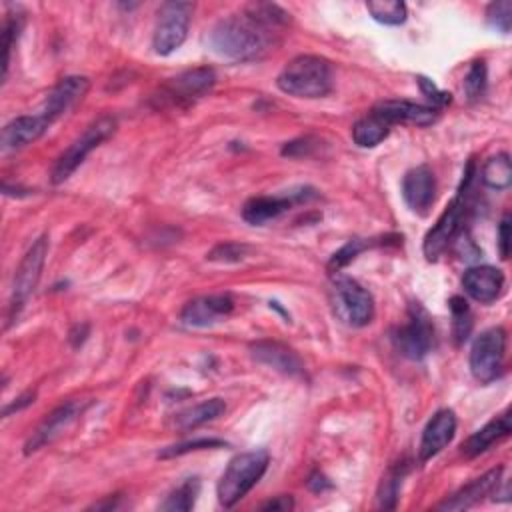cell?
Listing matches in <instances>:
<instances>
[{
  "mask_svg": "<svg viewBox=\"0 0 512 512\" xmlns=\"http://www.w3.org/2000/svg\"><path fill=\"white\" fill-rule=\"evenodd\" d=\"M198 494H200L198 478H188L184 484H180L176 490L170 492V496L164 500L160 508L170 512H188L194 508Z\"/></svg>",
  "mask_w": 512,
  "mask_h": 512,
  "instance_id": "83f0119b",
  "label": "cell"
},
{
  "mask_svg": "<svg viewBox=\"0 0 512 512\" xmlns=\"http://www.w3.org/2000/svg\"><path fill=\"white\" fill-rule=\"evenodd\" d=\"M216 84V74L208 66L184 70L182 74L170 78L158 92L156 100L160 106H188L208 94Z\"/></svg>",
  "mask_w": 512,
  "mask_h": 512,
  "instance_id": "9c48e42d",
  "label": "cell"
},
{
  "mask_svg": "<svg viewBox=\"0 0 512 512\" xmlns=\"http://www.w3.org/2000/svg\"><path fill=\"white\" fill-rule=\"evenodd\" d=\"M418 82H420V88H422V92L432 100V104L434 106H444V104H448L450 102V94H446V92H442V90H438L434 84H432V80H428V78H418Z\"/></svg>",
  "mask_w": 512,
  "mask_h": 512,
  "instance_id": "d590c367",
  "label": "cell"
},
{
  "mask_svg": "<svg viewBox=\"0 0 512 512\" xmlns=\"http://www.w3.org/2000/svg\"><path fill=\"white\" fill-rule=\"evenodd\" d=\"M436 192V180L428 166H416L410 168L402 178V196L404 202L410 206V210L418 214H426L428 208L434 202Z\"/></svg>",
  "mask_w": 512,
  "mask_h": 512,
  "instance_id": "ac0fdd59",
  "label": "cell"
},
{
  "mask_svg": "<svg viewBox=\"0 0 512 512\" xmlns=\"http://www.w3.org/2000/svg\"><path fill=\"white\" fill-rule=\"evenodd\" d=\"M268 460L270 458L266 450H250V452L236 454L228 462L226 470L218 480V486H216L218 502L224 508H232L238 500H242L264 476L268 468Z\"/></svg>",
  "mask_w": 512,
  "mask_h": 512,
  "instance_id": "3957f363",
  "label": "cell"
},
{
  "mask_svg": "<svg viewBox=\"0 0 512 512\" xmlns=\"http://www.w3.org/2000/svg\"><path fill=\"white\" fill-rule=\"evenodd\" d=\"M250 354L260 364L284 374V376H304V364L300 356L286 344L276 340H260L250 346Z\"/></svg>",
  "mask_w": 512,
  "mask_h": 512,
  "instance_id": "9a60e30c",
  "label": "cell"
},
{
  "mask_svg": "<svg viewBox=\"0 0 512 512\" xmlns=\"http://www.w3.org/2000/svg\"><path fill=\"white\" fill-rule=\"evenodd\" d=\"M192 2H164L158 8V20L152 34V48L160 56H168L182 46L192 20Z\"/></svg>",
  "mask_w": 512,
  "mask_h": 512,
  "instance_id": "8992f818",
  "label": "cell"
},
{
  "mask_svg": "<svg viewBox=\"0 0 512 512\" xmlns=\"http://www.w3.org/2000/svg\"><path fill=\"white\" fill-rule=\"evenodd\" d=\"M50 122L42 116V114H34V116H18L14 120H10L4 128H2V150H18L24 148L32 142H36L46 130H48Z\"/></svg>",
  "mask_w": 512,
  "mask_h": 512,
  "instance_id": "7402d4cb",
  "label": "cell"
},
{
  "mask_svg": "<svg viewBox=\"0 0 512 512\" xmlns=\"http://www.w3.org/2000/svg\"><path fill=\"white\" fill-rule=\"evenodd\" d=\"M278 88L294 98H322L332 90V66L326 58L300 54L292 58L276 78Z\"/></svg>",
  "mask_w": 512,
  "mask_h": 512,
  "instance_id": "7a4b0ae2",
  "label": "cell"
},
{
  "mask_svg": "<svg viewBox=\"0 0 512 512\" xmlns=\"http://www.w3.org/2000/svg\"><path fill=\"white\" fill-rule=\"evenodd\" d=\"M486 20L494 30L508 34L510 26H512V2H508V0L492 2L486 10Z\"/></svg>",
  "mask_w": 512,
  "mask_h": 512,
  "instance_id": "4dcf8cb0",
  "label": "cell"
},
{
  "mask_svg": "<svg viewBox=\"0 0 512 512\" xmlns=\"http://www.w3.org/2000/svg\"><path fill=\"white\" fill-rule=\"evenodd\" d=\"M498 246H500V256L506 260L510 254V216L508 214L502 218L498 228Z\"/></svg>",
  "mask_w": 512,
  "mask_h": 512,
  "instance_id": "8d00e7d4",
  "label": "cell"
},
{
  "mask_svg": "<svg viewBox=\"0 0 512 512\" xmlns=\"http://www.w3.org/2000/svg\"><path fill=\"white\" fill-rule=\"evenodd\" d=\"M366 10L376 22L386 26H398L408 16L406 4L400 0H372L366 2Z\"/></svg>",
  "mask_w": 512,
  "mask_h": 512,
  "instance_id": "4316f807",
  "label": "cell"
},
{
  "mask_svg": "<svg viewBox=\"0 0 512 512\" xmlns=\"http://www.w3.org/2000/svg\"><path fill=\"white\" fill-rule=\"evenodd\" d=\"M234 310V300L228 294H212V296H200L190 300L182 312L180 320L186 326L194 328H206L212 326L224 318H228Z\"/></svg>",
  "mask_w": 512,
  "mask_h": 512,
  "instance_id": "7c38bea8",
  "label": "cell"
},
{
  "mask_svg": "<svg viewBox=\"0 0 512 512\" xmlns=\"http://www.w3.org/2000/svg\"><path fill=\"white\" fill-rule=\"evenodd\" d=\"M88 88H90V82L84 76H66V78H62L52 88V92L46 96L40 114L50 124H54L62 114H66L76 102H80L84 98Z\"/></svg>",
  "mask_w": 512,
  "mask_h": 512,
  "instance_id": "5bb4252c",
  "label": "cell"
},
{
  "mask_svg": "<svg viewBox=\"0 0 512 512\" xmlns=\"http://www.w3.org/2000/svg\"><path fill=\"white\" fill-rule=\"evenodd\" d=\"M456 434V414L450 408L438 410L422 430L420 440V462L430 460L442 448H446Z\"/></svg>",
  "mask_w": 512,
  "mask_h": 512,
  "instance_id": "d6986e66",
  "label": "cell"
},
{
  "mask_svg": "<svg viewBox=\"0 0 512 512\" xmlns=\"http://www.w3.org/2000/svg\"><path fill=\"white\" fill-rule=\"evenodd\" d=\"M292 506H294V502H292V498H290V496H276L274 500H270V502L262 504V508H264V510H282V512L290 510Z\"/></svg>",
  "mask_w": 512,
  "mask_h": 512,
  "instance_id": "f35d334b",
  "label": "cell"
},
{
  "mask_svg": "<svg viewBox=\"0 0 512 512\" xmlns=\"http://www.w3.org/2000/svg\"><path fill=\"white\" fill-rule=\"evenodd\" d=\"M404 474H406V464L404 462L392 466L384 474V478L380 482V488H378V506L380 508H394L396 506Z\"/></svg>",
  "mask_w": 512,
  "mask_h": 512,
  "instance_id": "f1b7e54d",
  "label": "cell"
},
{
  "mask_svg": "<svg viewBox=\"0 0 512 512\" xmlns=\"http://www.w3.org/2000/svg\"><path fill=\"white\" fill-rule=\"evenodd\" d=\"M308 196H312V194H308L306 190L290 192V194H282V196H256L244 204L242 218L252 226H262V224L278 218L286 210H290L292 204L306 200Z\"/></svg>",
  "mask_w": 512,
  "mask_h": 512,
  "instance_id": "2e32d148",
  "label": "cell"
},
{
  "mask_svg": "<svg viewBox=\"0 0 512 512\" xmlns=\"http://www.w3.org/2000/svg\"><path fill=\"white\" fill-rule=\"evenodd\" d=\"M224 442L222 440H216V438H196L192 442H180V444H172V446H166L158 452V458H174V456H182L186 452H192V450H204V448H218L222 446Z\"/></svg>",
  "mask_w": 512,
  "mask_h": 512,
  "instance_id": "d6a6232c",
  "label": "cell"
},
{
  "mask_svg": "<svg viewBox=\"0 0 512 512\" xmlns=\"http://www.w3.org/2000/svg\"><path fill=\"white\" fill-rule=\"evenodd\" d=\"M462 288L472 300L490 304L498 300L504 290V274L494 266H472L462 276Z\"/></svg>",
  "mask_w": 512,
  "mask_h": 512,
  "instance_id": "e0dca14e",
  "label": "cell"
},
{
  "mask_svg": "<svg viewBox=\"0 0 512 512\" xmlns=\"http://www.w3.org/2000/svg\"><path fill=\"white\" fill-rule=\"evenodd\" d=\"M482 182L492 188V190H504L510 186L512 182V164H510V156L506 152L496 154L492 158H488L482 166L480 172Z\"/></svg>",
  "mask_w": 512,
  "mask_h": 512,
  "instance_id": "484cf974",
  "label": "cell"
},
{
  "mask_svg": "<svg viewBox=\"0 0 512 512\" xmlns=\"http://www.w3.org/2000/svg\"><path fill=\"white\" fill-rule=\"evenodd\" d=\"M472 180V162L466 170V178L462 182L460 192L456 198L448 204V208L442 212L438 222L432 226V230L424 238V256L428 260H436L464 230V220H466V210H468V188Z\"/></svg>",
  "mask_w": 512,
  "mask_h": 512,
  "instance_id": "277c9868",
  "label": "cell"
},
{
  "mask_svg": "<svg viewBox=\"0 0 512 512\" xmlns=\"http://www.w3.org/2000/svg\"><path fill=\"white\" fill-rule=\"evenodd\" d=\"M18 30H20V18H8L6 24H4V34H2V40H4V74L2 78L8 76V66H10V52L14 48V42L18 38Z\"/></svg>",
  "mask_w": 512,
  "mask_h": 512,
  "instance_id": "e575fe53",
  "label": "cell"
},
{
  "mask_svg": "<svg viewBox=\"0 0 512 512\" xmlns=\"http://www.w3.org/2000/svg\"><path fill=\"white\" fill-rule=\"evenodd\" d=\"M82 410H84V402H78V400L66 402V404L58 406L56 410H52L42 420V424L32 432V436L28 438V442L24 446V452L32 454V452L40 450L42 446L50 444L54 438H58L82 414Z\"/></svg>",
  "mask_w": 512,
  "mask_h": 512,
  "instance_id": "4fadbf2b",
  "label": "cell"
},
{
  "mask_svg": "<svg viewBox=\"0 0 512 512\" xmlns=\"http://www.w3.org/2000/svg\"><path fill=\"white\" fill-rule=\"evenodd\" d=\"M502 470H504L502 466L492 468L486 474H482L480 478L468 482L458 492H454L450 498H446L442 504H438V510H466V508L478 504L484 496L492 494L498 488Z\"/></svg>",
  "mask_w": 512,
  "mask_h": 512,
  "instance_id": "44dd1931",
  "label": "cell"
},
{
  "mask_svg": "<svg viewBox=\"0 0 512 512\" xmlns=\"http://www.w3.org/2000/svg\"><path fill=\"white\" fill-rule=\"evenodd\" d=\"M244 252H246V246L234 244V242H224V244H218L208 254V260H214V262H238V260L244 258Z\"/></svg>",
  "mask_w": 512,
  "mask_h": 512,
  "instance_id": "836d02e7",
  "label": "cell"
},
{
  "mask_svg": "<svg viewBox=\"0 0 512 512\" xmlns=\"http://www.w3.org/2000/svg\"><path fill=\"white\" fill-rule=\"evenodd\" d=\"M32 402H34V392H26V394L18 396L12 404H8L2 414H4V416H10L12 412H18V410H22L24 406H28V404H32Z\"/></svg>",
  "mask_w": 512,
  "mask_h": 512,
  "instance_id": "74e56055",
  "label": "cell"
},
{
  "mask_svg": "<svg viewBox=\"0 0 512 512\" xmlns=\"http://www.w3.org/2000/svg\"><path fill=\"white\" fill-rule=\"evenodd\" d=\"M224 410H226V402L222 398H208L182 410L174 418V424L178 430H194L206 422L216 420L218 416L224 414Z\"/></svg>",
  "mask_w": 512,
  "mask_h": 512,
  "instance_id": "cb8c5ba5",
  "label": "cell"
},
{
  "mask_svg": "<svg viewBox=\"0 0 512 512\" xmlns=\"http://www.w3.org/2000/svg\"><path fill=\"white\" fill-rule=\"evenodd\" d=\"M116 130V120L112 116H100L92 124L86 126V130L58 156L54 168H52V182L60 184L72 176V172L86 160V156L100 146L106 138L112 136Z\"/></svg>",
  "mask_w": 512,
  "mask_h": 512,
  "instance_id": "5b68a950",
  "label": "cell"
},
{
  "mask_svg": "<svg viewBox=\"0 0 512 512\" xmlns=\"http://www.w3.org/2000/svg\"><path fill=\"white\" fill-rule=\"evenodd\" d=\"M388 132L390 124L380 114L370 110L352 126V140L360 148H374L388 136Z\"/></svg>",
  "mask_w": 512,
  "mask_h": 512,
  "instance_id": "d4e9b609",
  "label": "cell"
},
{
  "mask_svg": "<svg viewBox=\"0 0 512 512\" xmlns=\"http://www.w3.org/2000/svg\"><path fill=\"white\" fill-rule=\"evenodd\" d=\"M450 310H452V316H454V336H456V342H462L468 336L470 326H472L468 302L464 298H460V296H454L450 300Z\"/></svg>",
  "mask_w": 512,
  "mask_h": 512,
  "instance_id": "1f68e13d",
  "label": "cell"
},
{
  "mask_svg": "<svg viewBox=\"0 0 512 512\" xmlns=\"http://www.w3.org/2000/svg\"><path fill=\"white\" fill-rule=\"evenodd\" d=\"M46 254H48V236H40L32 242V246L26 250L24 258L20 260L14 274V282H12L8 320H14L20 314V310L36 290L42 276L44 262H46Z\"/></svg>",
  "mask_w": 512,
  "mask_h": 512,
  "instance_id": "ba28073f",
  "label": "cell"
},
{
  "mask_svg": "<svg viewBox=\"0 0 512 512\" xmlns=\"http://www.w3.org/2000/svg\"><path fill=\"white\" fill-rule=\"evenodd\" d=\"M486 64L484 60H476L472 62L466 78H464V90H466V96L470 100H478L482 98L484 90H486Z\"/></svg>",
  "mask_w": 512,
  "mask_h": 512,
  "instance_id": "f546056e",
  "label": "cell"
},
{
  "mask_svg": "<svg viewBox=\"0 0 512 512\" xmlns=\"http://www.w3.org/2000/svg\"><path fill=\"white\" fill-rule=\"evenodd\" d=\"M506 358V330L502 326L488 328L476 336L470 348V372L482 382H494L504 370Z\"/></svg>",
  "mask_w": 512,
  "mask_h": 512,
  "instance_id": "52a82bcc",
  "label": "cell"
},
{
  "mask_svg": "<svg viewBox=\"0 0 512 512\" xmlns=\"http://www.w3.org/2000/svg\"><path fill=\"white\" fill-rule=\"evenodd\" d=\"M512 430L510 424V410H506L504 414L492 418L486 426H482L480 430H476L464 444H462V454L468 458H474L482 452H486L492 444L500 442L502 438H506Z\"/></svg>",
  "mask_w": 512,
  "mask_h": 512,
  "instance_id": "603a6c76",
  "label": "cell"
},
{
  "mask_svg": "<svg viewBox=\"0 0 512 512\" xmlns=\"http://www.w3.org/2000/svg\"><path fill=\"white\" fill-rule=\"evenodd\" d=\"M394 344L400 354L410 360H422L432 350L434 328L428 314L418 304H412L408 322L396 330Z\"/></svg>",
  "mask_w": 512,
  "mask_h": 512,
  "instance_id": "30bf717a",
  "label": "cell"
},
{
  "mask_svg": "<svg viewBox=\"0 0 512 512\" xmlns=\"http://www.w3.org/2000/svg\"><path fill=\"white\" fill-rule=\"evenodd\" d=\"M288 22V14L274 4H250L212 26V52L230 60H256L274 44V30Z\"/></svg>",
  "mask_w": 512,
  "mask_h": 512,
  "instance_id": "6da1fadb",
  "label": "cell"
},
{
  "mask_svg": "<svg viewBox=\"0 0 512 512\" xmlns=\"http://www.w3.org/2000/svg\"><path fill=\"white\" fill-rule=\"evenodd\" d=\"M372 110L380 114L390 126L394 124L428 126L436 122V116H438L434 106H422L408 100H384V102H378Z\"/></svg>",
  "mask_w": 512,
  "mask_h": 512,
  "instance_id": "ffe728a7",
  "label": "cell"
},
{
  "mask_svg": "<svg viewBox=\"0 0 512 512\" xmlns=\"http://www.w3.org/2000/svg\"><path fill=\"white\" fill-rule=\"evenodd\" d=\"M334 294H336V302L344 314V318L348 320V324L360 328L372 322L374 318V300L370 296V292L356 282L350 276L344 274H336L334 276Z\"/></svg>",
  "mask_w": 512,
  "mask_h": 512,
  "instance_id": "8fae6325",
  "label": "cell"
}]
</instances>
